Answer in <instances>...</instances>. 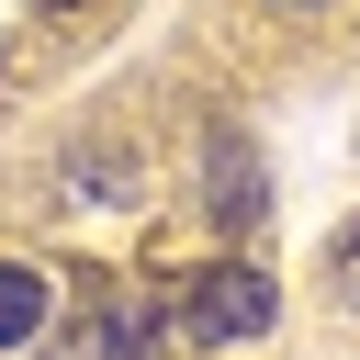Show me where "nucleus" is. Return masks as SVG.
Returning a JSON list of instances; mask_svg holds the SVG:
<instances>
[{
	"label": "nucleus",
	"mask_w": 360,
	"mask_h": 360,
	"mask_svg": "<svg viewBox=\"0 0 360 360\" xmlns=\"http://www.w3.org/2000/svg\"><path fill=\"white\" fill-rule=\"evenodd\" d=\"M259 326H270V270H248V259H214L191 281V304H180V338H202V349L259 338Z\"/></svg>",
	"instance_id": "f257e3e1"
},
{
	"label": "nucleus",
	"mask_w": 360,
	"mask_h": 360,
	"mask_svg": "<svg viewBox=\"0 0 360 360\" xmlns=\"http://www.w3.org/2000/svg\"><path fill=\"white\" fill-rule=\"evenodd\" d=\"M45 326V270H22V259H0V349H22Z\"/></svg>",
	"instance_id": "f03ea898"
},
{
	"label": "nucleus",
	"mask_w": 360,
	"mask_h": 360,
	"mask_svg": "<svg viewBox=\"0 0 360 360\" xmlns=\"http://www.w3.org/2000/svg\"><path fill=\"white\" fill-rule=\"evenodd\" d=\"M214 169H225V191H214V214H225V225H248V214H259V180H248V146L225 135V146H214Z\"/></svg>",
	"instance_id": "7ed1b4c3"
},
{
	"label": "nucleus",
	"mask_w": 360,
	"mask_h": 360,
	"mask_svg": "<svg viewBox=\"0 0 360 360\" xmlns=\"http://www.w3.org/2000/svg\"><path fill=\"white\" fill-rule=\"evenodd\" d=\"M338 292H349V304H360V236H349V248H338Z\"/></svg>",
	"instance_id": "20e7f679"
},
{
	"label": "nucleus",
	"mask_w": 360,
	"mask_h": 360,
	"mask_svg": "<svg viewBox=\"0 0 360 360\" xmlns=\"http://www.w3.org/2000/svg\"><path fill=\"white\" fill-rule=\"evenodd\" d=\"M292 11H315V0H292Z\"/></svg>",
	"instance_id": "39448f33"
}]
</instances>
